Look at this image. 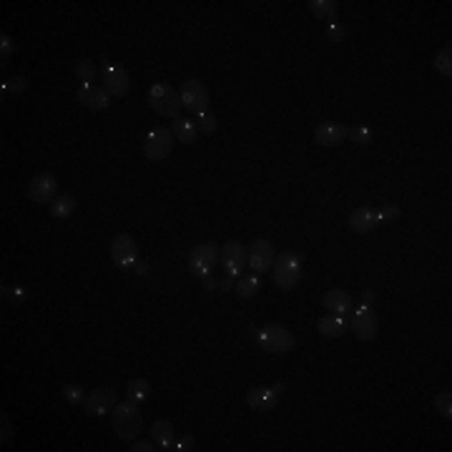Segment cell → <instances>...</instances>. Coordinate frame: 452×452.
<instances>
[{
	"instance_id": "cell-29",
	"label": "cell",
	"mask_w": 452,
	"mask_h": 452,
	"mask_svg": "<svg viewBox=\"0 0 452 452\" xmlns=\"http://www.w3.org/2000/svg\"><path fill=\"white\" fill-rule=\"evenodd\" d=\"M76 76L81 78V83H93V76H96V66L90 58H81L76 63Z\"/></svg>"
},
{
	"instance_id": "cell-12",
	"label": "cell",
	"mask_w": 452,
	"mask_h": 452,
	"mask_svg": "<svg viewBox=\"0 0 452 452\" xmlns=\"http://www.w3.org/2000/svg\"><path fill=\"white\" fill-rule=\"evenodd\" d=\"M26 194H28V202L30 204H38V206H43V204H50L53 199H56V194H58V179L53 174H38V176H33Z\"/></svg>"
},
{
	"instance_id": "cell-19",
	"label": "cell",
	"mask_w": 452,
	"mask_h": 452,
	"mask_svg": "<svg viewBox=\"0 0 452 452\" xmlns=\"http://www.w3.org/2000/svg\"><path fill=\"white\" fill-rule=\"evenodd\" d=\"M349 226L360 234H369V231H375L380 226V214L372 209H355L349 214Z\"/></svg>"
},
{
	"instance_id": "cell-2",
	"label": "cell",
	"mask_w": 452,
	"mask_h": 452,
	"mask_svg": "<svg viewBox=\"0 0 452 452\" xmlns=\"http://www.w3.org/2000/svg\"><path fill=\"white\" fill-rule=\"evenodd\" d=\"M302 266H304V262H302V257L297 251H282V254H277L274 264H271L274 284L279 289H294L302 279Z\"/></svg>"
},
{
	"instance_id": "cell-4",
	"label": "cell",
	"mask_w": 452,
	"mask_h": 452,
	"mask_svg": "<svg viewBox=\"0 0 452 452\" xmlns=\"http://www.w3.org/2000/svg\"><path fill=\"white\" fill-rule=\"evenodd\" d=\"M148 104L153 106V111L166 119H176L181 116V93L174 90L168 83H153L148 90Z\"/></svg>"
},
{
	"instance_id": "cell-1",
	"label": "cell",
	"mask_w": 452,
	"mask_h": 452,
	"mask_svg": "<svg viewBox=\"0 0 452 452\" xmlns=\"http://www.w3.org/2000/svg\"><path fill=\"white\" fill-rule=\"evenodd\" d=\"M111 427L124 442H133L144 430V417H141L139 404L126 400L111 410Z\"/></svg>"
},
{
	"instance_id": "cell-17",
	"label": "cell",
	"mask_w": 452,
	"mask_h": 452,
	"mask_svg": "<svg viewBox=\"0 0 452 452\" xmlns=\"http://www.w3.org/2000/svg\"><path fill=\"white\" fill-rule=\"evenodd\" d=\"M314 139H317L320 146H337V144L347 139V126H342L340 121H324V124L317 126Z\"/></svg>"
},
{
	"instance_id": "cell-11",
	"label": "cell",
	"mask_w": 452,
	"mask_h": 452,
	"mask_svg": "<svg viewBox=\"0 0 452 452\" xmlns=\"http://www.w3.org/2000/svg\"><path fill=\"white\" fill-rule=\"evenodd\" d=\"M171 144H174V133L166 131V128H153L144 139V153H146L148 161H164L174 148Z\"/></svg>"
},
{
	"instance_id": "cell-18",
	"label": "cell",
	"mask_w": 452,
	"mask_h": 452,
	"mask_svg": "<svg viewBox=\"0 0 452 452\" xmlns=\"http://www.w3.org/2000/svg\"><path fill=\"white\" fill-rule=\"evenodd\" d=\"M317 329H320V334L322 337H327V340H340V337H344L349 329L347 314L327 312L320 322H317Z\"/></svg>"
},
{
	"instance_id": "cell-21",
	"label": "cell",
	"mask_w": 452,
	"mask_h": 452,
	"mask_svg": "<svg viewBox=\"0 0 452 452\" xmlns=\"http://www.w3.org/2000/svg\"><path fill=\"white\" fill-rule=\"evenodd\" d=\"M324 309L332 314H349L352 312V297L347 292H342V289H332V292L324 294V299H322Z\"/></svg>"
},
{
	"instance_id": "cell-9",
	"label": "cell",
	"mask_w": 452,
	"mask_h": 452,
	"mask_svg": "<svg viewBox=\"0 0 452 452\" xmlns=\"http://www.w3.org/2000/svg\"><path fill=\"white\" fill-rule=\"evenodd\" d=\"M181 106L191 113H202L209 108V90L202 81H196V78H188L181 83Z\"/></svg>"
},
{
	"instance_id": "cell-38",
	"label": "cell",
	"mask_w": 452,
	"mask_h": 452,
	"mask_svg": "<svg viewBox=\"0 0 452 452\" xmlns=\"http://www.w3.org/2000/svg\"><path fill=\"white\" fill-rule=\"evenodd\" d=\"M174 450H179V452H191V450H196V440H194V435H184V438L176 442V447Z\"/></svg>"
},
{
	"instance_id": "cell-5",
	"label": "cell",
	"mask_w": 452,
	"mask_h": 452,
	"mask_svg": "<svg viewBox=\"0 0 452 452\" xmlns=\"http://www.w3.org/2000/svg\"><path fill=\"white\" fill-rule=\"evenodd\" d=\"M219 251H222V246L216 242L196 244L194 251H191V257H188V269H191V274H196L199 279L211 277L216 264H219Z\"/></svg>"
},
{
	"instance_id": "cell-20",
	"label": "cell",
	"mask_w": 452,
	"mask_h": 452,
	"mask_svg": "<svg viewBox=\"0 0 452 452\" xmlns=\"http://www.w3.org/2000/svg\"><path fill=\"white\" fill-rule=\"evenodd\" d=\"M151 440L153 445H159V450H174V424L168 420H156L151 424Z\"/></svg>"
},
{
	"instance_id": "cell-37",
	"label": "cell",
	"mask_w": 452,
	"mask_h": 452,
	"mask_svg": "<svg viewBox=\"0 0 452 452\" xmlns=\"http://www.w3.org/2000/svg\"><path fill=\"white\" fill-rule=\"evenodd\" d=\"M15 50V43H13V38H10V35H0V56L3 58H8L10 56V53H13Z\"/></svg>"
},
{
	"instance_id": "cell-28",
	"label": "cell",
	"mask_w": 452,
	"mask_h": 452,
	"mask_svg": "<svg viewBox=\"0 0 452 452\" xmlns=\"http://www.w3.org/2000/svg\"><path fill=\"white\" fill-rule=\"evenodd\" d=\"M63 400L68 404H76V407H83V400H86V390L81 387V384L70 382L63 387Z\"/></svg>"
},
{
	"instance_id": "cell-6",
	"label": "cell",
	"mask_w": 452,
	"mask_h": 452,
	"mask_svg": "<svg viewBox=\"0 0 452 452\" xmlns=\"http://www.w3.org/2000/svg\"><path fill=\"white\" fill-rule=\"evenodd\" d=\"M349 329L355 332V337L360 342H372L380 332V320L372 312V306L360 304L357 309H352V320H349Z\"/></svg>"
},
{
	"instance_id": "cell-13",
	"label": "cell",
	"mask_w": 452,
	"mask_h": 452,
	"mask_svg": "<svg viewBox=\"0 0 452 452\" xmlns=\"http://www.w3.org/2000/svg\"><path fill=\"white\" fill-rule=\"evenodd\" d=\"M111 259L119 269H131L139 259V246L128 234H116L111 242Z\"/></svg>"
},
{
	"instance_id": "cell-34",
	"label": "cell",
	"mask_w": 452,
	"mask_h": 452,
	"mask_svg": "<svg viewBox=\"0 0 452 452\" xmlns=\"http://www.w3.org/2000/svg\"><path fill=\"white\" fill-rule=\"evenodd\" d=\"M380 214V222H397L400 219V206L397 204H384L382 211H377Z\"/></svg>"
},
{
	"instance_id": "cell-27",
	"label": "cell",
	"mask_w": 452,
	"mask_h": 452,
	"mask_svg": "<svg viewBox=\"0 0 452 452\" xmlns=\"http://www.w3.org/2000/svg\"><path fill=\"white\" fill-rule=\"evenodd\" d=\"M432 66L438 68V73L450 78L452 76V46H442V48L438 50L435 61H432Z\"/></svg>"
},
{
	"instance_id": "cell-41",
	"label": "cell",
	"mask_w": 452,
	"mask_h": 452,
	"mask_svg": "<svg viewBox=\"0 0 452 452\" xmlns=\"http://www.w3.org/2000/svg\"><path fill=\"white\" fill-rule=\"evenodd\" d=\"M133 266H136V271H139V274H146V271H148L146 262H136V264H133Z\"/></svg>"
},
{
	"instance_id": "cell-10",
	"label": "cell",
	"mask_w": 452,
	"mask_h": 452,
	"mask_svg": "<svg viewBox=\"0 0 452 452\" xmlns=\"http://www.w3.org/2000/svg\"><path fill=\"white\" fill-rule=\"evenodd\" d=\"M246 259H249V254H246L242 242H226L222 246V251H219V262H222L226 277H234V279L242 277Z\"/></svg>"
},
{
	"instance_id": "cell-40",
	"label": "cell",
	"mask_w": 452,
	"mask_h": 452,
	"mask_svg": "<svg viewBox=\"0 0 452 452\" xmlns=\"http://www.w3.org/2000/svg\"><path fill=\"white\" fill-rule=\"evenodd\" d=\"M377 302V292H372V289H367V292H362V304L372 306Z\"/></svg>"
},
{
	"instance_id": "cell-39",
	"label": "cell",
	"mask_w": 452,
	"mask_h": 452,
	"mask_svg": "<svg viewBox=\"0 0 452 452\" xmlns=\"http://www.w3.org/2000/svg\"><path fill=\"white\" fill-rule=\"evenodd\" d=\"M131 452H151V450H159V447H153L151 442H146V440H133V445L128 447Z\"/></svg>"
},
{
	"instance_id": "cell-16",
	"label": "cell",
	"mask_w": 452,
	"mask_h": 452,
	"mask_svg": "<svg viewBox=\"0 0 452 452\" xmlns=\"http://www.w3.org/2000/svg\"><path fill=\"white\" fill-rule=\"evenodd\" d=\"M274 259H277V254H274V246H271V242H266V239H257V242L251 244V249H249V266L254 269V274H264L266 269H271Z\"/></svg>"
},
{
	"instance_id": "cell-7",
	"label": "cell",
	"mask_w": 452,
	"mask_h": 452,
	"mask_svg": "<svg viewBox=\"0 0 452 452\" xmlns=\"http://www.w3.org/2000/svg\"><path fill=\"white\" fill-rule=\"evenodd\" d=\"M119 404V395L113 387H96L83 400V412L88 417H106Z\"/></svg>"
},
{
	"instance_id": "cell-3",
	"label": "cell",
	"mask_w": 452,
	"mask_h": 452,
	"mask_svg": "<svg viewBox=\"0 0 452 452\" xmlns=\"http://www.w3.org/2000/svg\"><path fill=\"white\" fill-rule=\"evenodd\" d=\"M259 347L264 349L266 355H284L297 347V337L282 324H266L259 332Z\"/></svg>"
},
{
	"instance_id": "cell-8",
	"label": "cell",
	"mask_w": 452,
	"mask_h": 452,
	"mask_svg": "<svg viewBox=\"0 0 452 452\" xmlns=\"http://www.w3.org/2000/svg\"><path fill=\"white\" fill-rule=\"evenodd\" d=\"M101 63H104V86L106 93L113 98H124L128 90H131V76L126 73L124 66L119 63H108V58L101 56Z\"/></svg>"
},
{
	"instance_id": "cell-31",
	"label": "cell",
	"mask_w": 452,
	"mask_h": 452,
	"mask_svg": "<svg viewBox=\"0 0 452 452\" xmlns=\"http://www.w3.org/2000/svg\"><path fill=\"white\" fill-rule=\"evenodd\" d=\"M3 90H6V93H13V96L26 93V90H28V81H26V76H10L3 81Z\"/></svg>"
},
{
	"instance_id": "cell-15",
	"label": "cell",
	"mask_w": 452,
	"mask_h": 452,
	"mask_svg": "<svg viewBox=\"0 0 452 452\" xmlns=\"http://www.w3.org/2000/svg\"><path fill=\"white\" fill-rule=\"evenodd\" d=\"M76 98H78V104L83 106V108H88V111H93V113L106 111V108L111 106V96L106 93V88L93 86V83H81Z\"/></svg>"
},
{
	"instance_id": "cell-33",
	"label": "cell",
	"mask_w": 452,
	"mask_h": 452,
	"mask_svg": "<svg viewBox=\"0 0 452 452\" xmlns=\"http://www.w3.org/2000/svg\"><path fill=\"white\" fill-rule=\"evenodd\" d=\"M347 139H352L355 144L364 146V144H369V141H372V128H369V126H357V128L347 131Z\"/></svg>"
},
{
	"instance_id": "cell-35",
	"label": "cell",
	"mask_w": 452,
	"mask_h": 452,
	"mask_svg": "<svg viewBox=\"0 0 452 452\" xmlns=\"http://www.w3.org/2000/svg\"><path fill=\"white\" fill-rule=\"evenodd\" d=\"M327 38H329V41H334V43H340L342 38H344V26L337 23V21H329L327 23Z\"/></svg>"
},
{
	"instance_id": "cell-23",
	"label": "cell",
	"mask_w": 452,
	"mask_h": 452,
	"mask_svg": "<svg viewBox=\"0 0 452 452\" xmlns=\"http://www.w3.org/2000/svg\"><path fill=\"white\" fill-rule=\"evenodd\" d=\"M76 206H78L76 196L63 194V196H56V199L50 202L48 211H50V216H53V219H68V216H73Z\"/></svg>"
},
{
	"instance_id": "cell-32",
	"label": "cell",
	"mask_w": 452,
	"mask_h": 452,
	"mask_svg": "<svg viewBox=\"0 0 452 452\" xmlns=\"http://www.w3.org/2000/svg\"><path fill=\"white\" fill-rule=\"evenodd\" d=\"M435 407H438V412L445 420H452V395L450 392H440V395L435 397Z\"/></svg>"
},
{
	"instance_id": "cell-25",
	"label": "cell",
	"mask_w": 452,
	"mask_h": 452,
	"mask_svg": "<svg viewBox=\"0 0 452 452\" xmlns=\"http://www.w3.org/2000/svg\"><path fill=\"white\" fill-rule=\"evenodd\" d=\"M234 289H237V294L242 297V299H251V297H257V292H259V274H242V277H237V282H234Z\"/></svg>"
},
{
	"instance_id": "cell-26",
	"label": "cell",
	"mask_w": 452,
	"mask_h": 452,
	"mask_svg": "<svg viewBox=\"0 0 452 452\" xmlns=\"http://www.w3.org/2000/svg\"><path fill=\"white\" fill-rule=\"evenodd\" d=\"M126 397L136 404H144L151 397V384L146 380H131V382L126 384Z\"/></svg>"
},
{
	"instance_id": "cell-36",
	"label": "cell",
	"mask_w": 452,
	"mask_h": 452,
	"mask_svg": "<svg viewBox=\"0 0 452 452\" xmlns=\"http://www.w3.org/2000/svg\"><path fill=\"white\" fill-rule=\"evenodd\" d=\"M0 427H3V432H0V442L6 445V442H10V438H13V427H10V420L6 417V412L0 415Z\"/></svg>"
},
{
	"instance_id": "cell-30",
	"label": "cell",
	"mask_w": 452,
	"mask_h": 452,
	"mask_svg": "<svg viewBox=\"0 0 452 452\" xmlns=\"http://www.w3.org/2000/svg\"><path fill=\"white\" fill-rule=\"evenodd\" d=\"M194 124H196V128H199L202 133H206V136H209V133H214L216 128H219V121H216L209 111L196 113V121H194Z\"/></svg>"
},
{
	"instance_id": "cell-22",
	"label": "cell",
	"mask_w": 452,
	"mask_h": 452,
	"mask_svg": "<svg viewBox=\"0 0 452 452\" xmlns=\"http://www.w3.org/2000/svg\"><path fill=\"white\" fill-rule=\"evenodd\" d=\"M171 133L176 136V141H181V144L191 146V144L196 141V136H199V128H196L194 121L186 119V116H176L174 126H171Z\"/></svg>"
},
{
	"instance_id": "cell-24",
	"label": "cell",
	"mask_w": 452,
	"mask_h": 452,
	"mask_svg": "<svg viewBox=\"0 0 452 452\" xmlns=\"http://www.w3.org/2000/svg\"><path fill=\"white\" fill-rule=\"evenodd\" d=\"M309 6V13L314 18H320V21H334L337 13H340V3L337 0H312V3H306Z\"/></svg>"
},
{
	"instance_id": "cell-14",
	"label": "cell",
	"mask_w": 452,
	"mask_h": 452,
	"mask_svg": "<svg viewBox=\"0 0 452 452\" xmlns=\"http://www.w3.org/2000/svg\"><path fill=\"white\" fill-rule=\"evenodd\" d=\"M282 395H284V384L274 382V384H269V387H259V390L249 392V395H246V404L257 412H269L279 404Z\"/></svg>"
}]
</instances>
